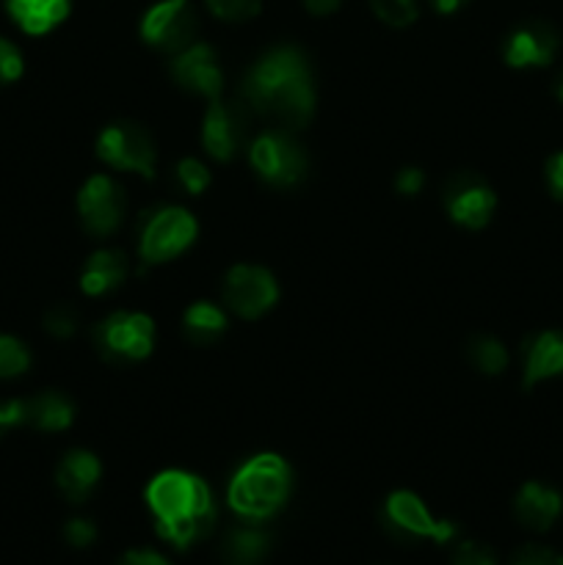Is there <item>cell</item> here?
Returning a JSON list of instances; mask_svg holds the SVG:
<instances>
[{
	"label": "cell",
	"mask_w": 563,
	"mask_h": 565,
	"mask_svg": "<svg viewBox=\"0 0 563 565\" xmlns=\"http://www.w3.org/2000/svg\"><path fill=\"white\" fill-rule=\"evenodd\" d=\"M241 97L270 130L296 132L315 114V86L307 55L298 47H274L246 72Z\"/></svg>",
	"instance_id": "1"
},
{
	"label": "cell",
	"mask_w": 563,
	"mask_h": 565,
	"mask_svg": "<svg viewBox=\"0 0 563 565\" xmlns=\"http://www.w3.org/2000/svg\"><path fill=\"white\" fill-rule=\"evenodd\" d=\"M147 505L155 513L160 539L177 550L199 544L215 527V502L204 480L196 475L160 472L147 486Z\"/></svg>",
	"instance_id": "2"
},
{
	"label": "cell",
	"mask_w": 563,
	"mask_h": 565,
	"mask_svg": "<svg viewBox=\"0 0 563 565\" xmlns=\"http://www.w3.org/2000/svg\"><path fill=\"white\" fill-rule=\"evenodd\" d=\"M290 467L274 452H263L243 463L230 483V505L246 522L270 519L290 497Z\"/></svg>",
	"instance_id": "3"
},
{
	"label": "cell",
	"mask_w": 563,
	"mask_h": 565,
	"mask_svg": "<svg viewBox=\"0 0 563 565\" xmlns=\"http://www.w3.org/2000/svg\"><path fill=\"white\" fill-rule=\"evenodd\" d=\"M252 119L254 110L243 97H215L213 103H210L208 114H204L202 127V143L204 149H208L210 158L226 163V160L235 158L237 152L252 147Z\"/></svg>",
	"instance_id": "4"
},
{
	"label": "cell",
	"mask_w": 563,
	"mask_h": 565,
	"mask_svg": "<svg viewBox=\"0 0 563 565\" xmlns=\"http://www.w3.org/2000/svg\"><path fill=\"white\" fill-rule=\"evenodd\" d=\"M196 241V221L182 207H158L144 215L138 254L147 265L166 263Z\"/></svg>",
	"instance_id": "5"
},
{
	"label": "cell",
	"mask_w": 563,
	"mask_h": 565,
	"mask_svg": "<svg viewBox=\"0 0 563 565\" xmlns=\"http://www.w3.org/2000/svg\"><path fill=\"white\" fill-rule=\"evenodd\" d=\"M94 345L108 362H141L155 345L152 318L141 312H114L94 329Z\"/></svg>",
	"instance_id": "6"
},
{
	"label": "cell",
	"mask_w": 563,
	"mask_h": 565,
	"mask_svg": "<svg viewBox=\"0 0 563 565\" xmlns=\"http://www.w3.org/2000/svg\"><path fill=\"white\" fill-rule=\"evenodd\" d=\"M248 158H252L254 171L270 185L290 188L307 174V154L296 143L293 132L285 130H268L254 138Z\"/></svg>",
	"instance_id": "7"
},
{
	"label": "cell",
	"mask_w": 563,
	"mask_h": 565,
	"mask_svg": "<svg viewBox=\"0 0 563 565\" xmlns=\"http://www.w3.org/2000/svg\"><path fill=\"white\" fill-rule=\"evenodd\" d=\"M97 158L105 160L110 169L136 171L147 180H152L155 163H158L155 141L141 125H132V121H116L99 132Z\"/></svg>",
	"instance_id": "8"
},
{
	"label": "cell",
	"mask_w": 563,
	"mask_h": 565,
	"mask_svg": "<svg viewBox=\"0 0 563 565\" xmlns=\"http://www.w3.org/2000/svg\"><path fill=\"white\" fill-rule=\"evenodd\" d=\"M384 527L390 530L395 539L401 541H436V544H447L456 539V524L439 522L431 516L425 502L412 491H395L386 497L384 502Z\"/></svg>",
	"instance_id": "9"
},
{
	"label": "cell",
	"mask_w": 563,
	"mask_h": 565,
	"mask_svg": "<svg viewBox=\"0 0 563 565\" xmlns=\"http://www.w3.org/2000/svg\"><path fill=\"white\" fill-rule=\"evenodd\" d=\"M196 28V11L188 6V0H160L144 14L141 36L152 47L166 50V53H180L193 44Z\"/></svg>",
	"instance_id": "10"
},
{
	"label": "cell",
	"mask_w": 563,
	"mask_h": 565,
	"mask_svg": "<svg viewBox=\"0 0 563 565\" xmlns=\"http://www.w3.org/2000/svg\"><path fill=\"white\" fill-rule=\"evenodd\" d=\"M224 303L241 318L254 320L268 312L279 298L274 276L257 265H235L224 279Z\"/></svg>",
	"instance_id": "11"
},
{
	"label": "cell",
	"mask_w": 563,
	"mask_h": 565,
	"mask_svg": "<svg viewBox=\"0 0 563 565\" xmlns=\"http://www.w3.org/2000/svg\"><path fill=\"white\" fill-rule=\"evenodd\" d=\"M125 191L110 177H92L81 188V193H77V213H81L83 226L97 237H105L119 230L121 221H125Z\"/></svg>",
	"instance_id": "12"
},
{
	"label": "cell",
	"mask_w": 563,
	"mask_h": 565,
	"mask_svg": "<svg viewBox=\"0 0 563 565\" xmlns=\"http://www.w3.org/2000/svg\"><path fill=\"white\" fill-rule=\"evenodd\" d=\"M442 199L456 224L467 230H480L489 224L491 213L497 207V196L478 174L472 171H458L442 188Z\"/></svg>",
	"instance_id": "13"
},
{
	"label": "cell",
	"mask_w": 563,
	"mask_h": 565,
	"mask_svg": "<svg viewBox=\"0 0 563 565\" xmlns=\"http://www.w3.org/2000/svg\"><path fill=\"white\" fill-rule=\"evenodd\" d=\"M171 75L185 92H196L210 99L219 97L224 88V72H221L213 47L208 44L193 42L191 47L180 50L177 58L171 61Z\"/></svg>",
	"instance_id": "14"
},
{
	"label": "cell",
	"mask_w": 563,
	"mask_h": 565,
	"mask_svg": "<svg viewBox=\"0 0 563 565\" xmlns=\"http://www.w3.org/2000/svg\"><path fill=\"white\" fill-rule=\"evenodd\" d=\"M557 53V33L555 28L546 25V22H528V25L517 28V31L508 36L506 61L517 70L522 66H544L555 58Z\"/></svg>",
	"instance_id": "15"
},
{
	"label": "cell",
	"mask_w": 563,
	"mask_h": 565,
	"mask_svg": "<svg viewBox=\"0 0 563 565\" xmlns=\"http://www.w3.org/2000/svg\"><path fill=\"white\" fill-rule=\"evenodd\" d=\"M99 475H103V467H99V458L94 452L72 450L61 458L59 469H55V483L72 505H81L88 500L94 486L99 483Z\"/></svg>",
	"instance_id": "16"
},
{
	"label": "cell",
	"mask_w": 563,
	"mask_h": 565,
	"mask_svg": "<svg viewBox=\"0 0 563 565\" xmlns=\"http://www.w3.org/2000/svg\"><path fill=\"white\" fill-rule=\"evenodd\" d=\"M561 494L541 483H528L519 489L517 500H513V513H517L519 524H524L528 530L535 533H544L555 524V519L561 516Z\"/></svg>",
	"instance_id": "17"
},
{
	"label": "cell",
	"mask_w": 563,
	"mask_h": 565,
	"mask_svg": "<svg viewBox=\"0 0 563 565\" xmlns=\"http://www.w3.org/2000/svg\"><path fill=\"white\" fill-rule=\"evenodd\" d=\"M127 276V254L119 248H103V252H94L86 259V268H83L81 287L86 296H105V292L116 290V287L125 281Z\"/></svg>",
	"instance_id": "18"
},
{
	"label": "cell",
	"mask_w": 563,
	"mask_h": 565,
	"mask_svg": "<svg viewBox=\"0 0 563 565\" xmlns=\"http://www.w3.org/2000/svg\"><path fill=\"white\" fill-rule=\"evenodd\" d=\"M563 373V334L561 331H544L528 345L524 359V386L552 379Z\"/></svg>",
	"instance_id": "19"
},
{
	"label": "cell",
	"mask_w": 563,
	"mask_h": 565,
	"mask_svg": "<svg viewBox=\"0 0 563 565\" xmlns=\"http://www.w3.org/2000/svg\"><path fill=\"white\" fill-rule=\"evenodd\" d=\"M270 539L268 533L254 527L230 530L226 539L221 541L219 561L221 565H263L268 561Z\"/></svg>",
	"instance_id": "20"
},
{
	"label": "cell",
	"mask_w": 563,
	"mask_h": 565,
	"mask_svg": "<svg viewBox=\"0 0 563 565\" xmlns=\"http://www.w3.org/2000/svg\"><path fill=\"white\" fill-rule=\"evenodd\" d=\"M9 11L25 33H47L70 14V0H9Z\"/></svg>",
	"instance_id": "21"
},
{
	"label": "cell",
	"mask_w": 563,
	"mask_h": 565,
	"mask_svg": "<svg viewBox=\"0 0 563 565\" xmlns=\"http://www.w3.org/2000/svg\"><path fill=\"white\" fill-rule=\"evenodd\" d=\"M75 419V406L61 392H42L25 403V423L39 430H66Z\"/></svg>",
	"instance_id": "22"
},
{
	"label": "cell",
	"mask_w": 563,
	"mask_h": 565,
	"mask_svg": "<svg viewBox=\"0 0 563 565\" xmlns=\"http://www.w3.org/2000/svg\"><path fill=\"white\" fill-rule=\"evenodd\" d=\"M182 331L196 345H210L226 331V315L215 303L199 301L188 307L185 318H182Z\"/></svg>",
	"instance_id": "23"
},
{
	"label": "cell",
	"mask_w": 563,
	"mask_h": 565,
	"mask_svg": "<svg viewBox=\"0 0 563 565\" xmlns=\"http://www.w3.org/2000/svg\"><path fill=\"white\" fill-rule=\"evenodd\" d=\"M467 356L469 362H472V367H478L480 373L486 375L502 373L508 364L506 348H502L497 340H491V337H475V340L467 345Z\"/></svg>",
	"instance_id": "24"
},
{
	"label": "cell",
	"mask_w": 563,
	"mask_h": 565,
	"mask_svg": "<svg viewBox=\"0 0 563 565\" xmlns=\"http://www.w3.org/2000/svg\"><path fill=\"white\" fill-rule=\"evenodd\" d=\"M31 367V353L20 340L0 334V379H17Z\"/></svg>",
	"instance_id": "25"
},
{
	"label": "cell",
	"mask_w": 563,
	"mask_h": 565,
	"mask_svg": "<svg viewBox=\"0 0 563 565\" xmlns=\"http://www.w3.org/2000/svg\"><path fill=\"white\" fill-rule=\"evenodd\" d=\"M370 9L392 28H406L417 20V0H370Z\"/></svg>",
	"instance_id": "26"
},
{
	"label": "cell",
	"mask_w": 563,
	"mask_h": 565,
	"mask_svg": "<svg viewBox=\"0 0 563 565\" xmlns=\"http://www.w3.org/2000/svg\"><path fill=\"white\" fill-rule=\"evenodd\" d=\"M204 3L224 22H246L263 9V0H204Z\"/></svg>",
	"instance_id": "27"
},
{
	"label": "cell",
	"mask_w": 563,
	"mask_h": 565,
	"mask_svg": "<svg viewBox=\"0 0 563 565\" xmlns=\"http://www.w3.org/2000/svg\"><path fill=\"white\" fill-rule=\"evenodd\" d=\"M177 182L182 185V191L191 193V196H199V193L208 191L210 185V171L208 166L199 163V160L185 158L177 163Z\"/></svg>",
	"instance_id": "28"
},
{
	"label": "cell",
	"mask_w": 563,
	"mask_h": 565,
	"mask_svg": "<svg viewBox=\"0 0 563 565\" xmlns=\"http://www.w3.org/2000/svg\"><path fill=\"white\" fill-rule=\"evenodd\" d=\"M44 331L59 340H66L77 331V309L70 303H55L53 309L44 312Z\"/></svg>",
	"instance_id": "29"
},
{
	"label": "cell",
	"mask_w": 563,
	"mask_h": 565,
	"mask_svg": "<svg viewBox=\"0 0 563 565\" xmlns=\"http://www.w3.org/2000/svg\"><path fill=\"white\" fill-rule=\"evenodd\" d=\"M450 565H497L495 552L484 544H475V541H464L453 552Z\"/></svg>",
	"instance_id": "30"
},
{
	"label": "cell",
	"mask_w": 563,
	"mask_h": 565,
	"mask_svg": "<svg viewBox=\"0 0 563 565\" xmlns=\"http://www.w3.org/2000/svg\"><path fill=\"white\" fill-rule=\"evenodd\" d=\"M22 75V55L9 39L0 36V86L14 83Z\"/></svg>",
	"instance_id": "31"
},
{
	"label": "cell",
	"mask_w": 563,
	"mask_h": 565,
	"mask_svg": "<svg viewBox=\"0 0 563 565\" xmlns=\"http://www.w3.org/2000/svg\"><path fill=\"white\" fill-rule=\"evenodd\" d=\"M64 539L66 544L75 546V550H86V546H92L94 539H97V527H94V522H88V519H70L64 527Z\"/></svg>",
	"instance_id": "32"
},
{
	"label": "cell",
	"mask_w": 563,
	"mask_h": 565,
	"mask_svg": "<svg viewBox=\"0 0 563 565\" xmlns=\"http://www.w3.org/2000/svg\"><path fill=\"white\" fill-rule=\"evenodd\" d=\"M511 565H563V557L557 552L546 550V546L530 544L513 555Z\"/></svg>",
	"instance_id": "33"
},
{
	"label": "cell",
	"mask_w": 563,
	"mask_h": 565,
	"mask_svg": "<svg viewBox=\"0 0 563 565\" xmlns=\"http://www.w3.org/2000/svg\"><path fill=\"white\" fill-rule=\"evenodd\" d=\"M425 174L419 169H401L395 177V188L403 196H414V193L423 191Z\"/></svg>",
	"instance_id": "34"
},
{
	"label": "cell",
	"mask_w": 563,
	"mask_h": 565,
	"mask_svg": "<svg viewBox=\"0 0 563 565\" xmlns=\"http://www.w3.org/2000/svg\"><path fill=\"white\" fill-rule=\"evenodd\" d=\"M116 565H171L166 561L160 552H152V550H132V552H125V555L116 561Z\"/></svg>",
	"instance_id": "35"
},
{
	"label": "cell",
	"mask_w": 563,
	"mask_h": 565,
	"mask_svg": "<svg viewBox=\"0 0 563 565\" xmlns=\"http://www.w3.org/2000/svg\"><path fill=\"white\" fill-rule=\"evenodd\" d=\"M20 423H25V403H0V436Z\"/></svg>",
	"instance_id": "36"
},
{
	"label": "cell",
	"mask_w": 563,
	"mask_h": 565,
	"mask_svg": "<svg viewBox=\"0 0 563 565\" xmlns=\"http://www.w3.org/2000/svg\"><path fill=\"white\" fill-rule=\"evenodd\" d=\"M546 180H550L552 193L557 199H563V152L550 158V163H546Z\"/></svg>",
	"instance_id": "37"
},
{
	"label": "cell",
	"mask_w": 563,
	"mask_h": 565,
	"mask_svg": "<svg viewBox=\"0 0 563 565\" xmlns=\"http://www.w3.org/2000/svg\"><path fill=\"white\" fill-rule=\"evenodd\" d=\"M340 3L342 0H304V6H307L309 14H315V17L331 14V11L340 9Z\"/></svg>",
	"instance_id": "38"
},
{
	"label": "cell",
	"mask_w": 563,
	"mask_h": 565,
	"mask_svg": "<svg viewBox=\"0 0 563 565\" xmlns=\"http://www.w3.org/2000/svg\"><path fill=\"white\" fill-rule=\"evenodd\" d=\"M469 0H431V6H434L439 14H453V11H458L461 6H467Z\"/></svg>",
	"instance_id": "39"
},
{
	"label": "cell",
	"mask_w": 563,
	"mask_h": 565,
	"mask_svg": "<svg viewBox=\"0 0 563 565\" xmlns=\"http://www.w3.org/2000/svg\"><path fill=\"white\" fill-rule=\"evenodd\" d=\"M557 97L563 99V77H561V83H557Z\"/></svg>",
	"instance_id": "40"
}]
</instances>
